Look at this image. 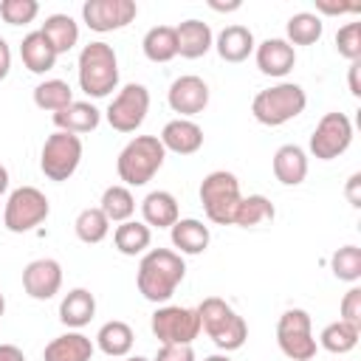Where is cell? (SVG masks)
Instances as JSON below:
<instances>
[{"label": "cell", "instance_id": "obj_1", "mask_svg": "<svg viewBox=\"0 0 361 361\" xmlns=\"http://www.w3.org/2000/svg\"><path fill=\"white\" fill-rule=\"evenodd\" d=\"M186 276V262L178 251L172 248H149L141 262H138V274H135V285L138 293L147 302H169L172 293L178 290V285Z\"/></svg>", "mask_w": 361, "mask_h": 361}, {"label": "cell", "instance_id": "obj_2", "mask_svg": "<svg viewBox=\"0 0 361 361\" xmlns=\"http://www.w3.org/2000/svg\"><path fill=\"white\" fill-rule=\"evenodd\" d=\"M76 68H79V87L93 99H104L118 87V56L113 45L102 39L87 42L79 51Z\"/></svg>", "mask_w": 361, "mask_h": 361}, {"label": "cell", "instance_id": "obj_3", "mask_svg": "<svg viewBox=\"0 0 361 361\" xmlns=\"http://www.w3.org/2000/svg\"><path fill=\"white\" fill-rule=\"evenodd\" d=\"M166 149L158 135H135L124 144V149L116 158V172L124 180V186H144L155 178V172L164 166Z\"/></svg>", "mask_w": 361, "mask_h": 361}, {"label": "cell", "instance_id": "obj_4", "mask_svg": "<svg viewBox=\"0 0 361 361\" xmlns=\"http://www.w3.org/2000/svg\"><path fill=\"white\" fill-rule=\"evenodd\" d=\"M197 316H200V330L226 353L231 350H240L248 338V324L245 319L220 296H206L197 307Z\"/></svg>", "mask_w": 361, "mask_h": 361}, {"label": "cell", "instance_id": "obj_5", "mask_svg": "<svg viewBox=\"0 0 361 361\" xmlns=\"http://www.w3.org/2000/svg\"><path fill=\"white\" fill-rule=\"evenodd\" d=\"M307 107V93L296 82H279L259 90L251 102V113L265 127H282Z\"/></svg>", "mask_w": 361, "mask_h": 361}, {"label": "cell", "instance_id": "obj_6", "mask_svg": "<svg viewBox=\"0 0 361 361\" xmlns=\"http://www.w3.org/2000/svg\"><path fill=\"white\" fill-rule=\"evenodd\" d=\"M240 200H243V192H240V180L234 172L214 169L200 180V203H203L209 223L234 226V212Z\"/></svg>", "mask_w": 361, "mask_h": 361}, {"label": "cell", "instance_id": "obj_7", "mask_svg": "<svg viewBox=\"0 0 361 361\" xmlns=\"http://www.w3.org/2000/svg\"><path fill=\"white\" fill-rule=\"evenodd\" d=\"M51 214V203L45 197V192H39L37 186H20L8 195L6 209H3V226L11 234H25L34 231L37 226H42Z\"/></svg>", "mask_w": 361, "mask_h": 361}, {"label": "cell", "instance_id": "obj_8", "mask_svg": "<svg viewBox=\"0 0 361 361\" xmlns=\"http://www.w3.org/2000/svg\"><path fill=\"white\" fill-rule=\"evenodd\" d=\"M79 161H82V138L79 135L54 130L45 138L42 152H39V169L48 180H56V183L68 180L79 169Z\"/></svg>", "mask_w": 361, "mask_h": 361}, {"label": "cell", "instance_id": "obj_9", "mask_svg": "<svg viewBox=\"0 0 361 361\" xmlns=\"http://www.w3.org/2000/svg\"><path fill=\"white\" fill-rule=\"evenodd\" d=\"M276 344L290 361H310L316 355L313 322L310 313L302 307H290L276 322Z\"/></svg>", "mask_w": 361, "mask_h": 361}, {"label": "cell", "instance_id": "obj_10", "mask_svg": "<svg viewBox=\"0 0 361 361\" xmlns=\"http://www.w3.org/2000/svg\"><path fill=\"white\" fill-rule=\"evenodd\" d=\"M152 336L161 344H192L203 330H200V316L195 307H180V305H164L152 313L149 319Z\"/></svg>", "mask_w": 361, "mask_h": 361}, {"label": "cell", "instance_id": "obj_11", "mask_svg": "<svg viewBox=\"0 0 361 361\" xmlns=\"http://www.w3.org/2000/svg\"><path fill=\"white\" fill-rule=\"evenodd\" d=\"M149 113V90L138 82L124 85L107 107V124L116 133H135Z\"/></svg>", "mask_w": 361, "mask_h": 361}, {"label": "cell", "instance_id": "obj_12", "mask_svg": "<svg viewBox=\"0 0 361 361\" xmlns=\"http://www.w3.org/2000/svg\"><path fill=\"white\" fill-rule=\"evenodd\" d=\"M353 144V121L333 110V113H324L310 135V155L319 158V161H333L338 155H344Z\"/></svg>", "mask_w": 361, "mask_h": 361}, {"label": "cell", "instance_id": "obj_13", "mask_svg": "<svg viewBox=\"0 0 361 361\" xmlns=\"http://www.w3.org/2000/svg\"><path fill=\"white\" fill-rule=\"evenodd\" d=\"M138 17L135 0H87L82 6V20L90 31L107 34L130 25Z\"/></svg>", "mask_w": 361, "mask_h": 361}, {"label": "cell", "instance_id": "obj_14", "mask_svg": "<svg viewBox=\"0 0 361 361\" xmlns=\"http://www.w3.org/2000/svg\"><path fill=\"white\" fill-rule=\"evenodd\" d=\"M62 288V265L51 257L34 259L23 268V290L37 299V302H48L59 293Z\"/></svg>", "mask_w": 361, "mask_h": 361}, {"label": "cell", "instance_id": "obj_15", "mask_svg": "<svg viewBox=\"0 0 361 361\" xmlns=\"http://www.w3.org/2000/svg\"><path fill=\"white\" fill-rule=\"evenodd\" d=\"M166 102H169V107L175 113H180V118L197 116L209 104V85L195 73L178 76L166 90Z\"/></svg>", "mask_w": 361, "mask_h": 361}, {"label": "cell", "instance_id": "obj_16", "mask_svg": "<svg viewBox=\"0 0 361 361\" xmlns=\"http://www.w3.org/2000/svg\"><path fill=\"white\" fill-rule=\"evenodd\" d=\"M254 59H257V68L259 73L265 76H288L296 65V51L288 39H279V37H271V39H262L259 45H254Z\"/></svg>", "mask_w": 361, "mask_h": 361}, {"label": "cell", "instance_id": "obj_17", "mask_svg": "<svg viewBox=\"0 0 361 361\" xmlns=\"http://www.w3.org/2000/svg\"><path fill=\"white\" fill-rule=\"evenodd\" d=\"M158 138H161L164 149L175 152V155H195L203 147V130L192 118H172V121H166Z\"/></svg>", "mask_w": 361, "mask_h": 361}, {"label": "cell", "instance_id": "obj_18", "mask_svg": "<svg viewBox=\"0 0 361 361\" xmlns=\"http://www.w3.org/2000/svg\"><path fill=\"white\" fill-rule=\"evenodd\" d=\"M175 39H178V54L183 59H200L214 45L212 28L203 20H183L180 25H175Z\"/></svg>", "mask_w": 361, "mask_h": 361}, {"label": "cell", "instance_id": "obj_19", "mask_svg": "<svg viewBox=\"0 0 361 361\" xmlns=\"http://www.w3.org/2000/svg\"><path fill=\"white\" fill-rule=\"evenodd\" d=\"M93 341L85 333H62L51 338L42 350V361H90L93 358Z\"/></svg>", "mask_w": 361, "mask_h": 361}, {"label": "cell", "instance_id": "obj_20", "mask_svg": "<svg viewBox=\"0 0 361 361\" xmlns=\"http://www.w3.org/2000/svg\"><path fill=\"white\" fill-rule=\"evenodd\" d=\"M274 175L282 186H299L307 178V152L296 144H282L274 152Z\"/></svg>", "mask_w": 361, "mask_h": 361}, {"label": "cell", "instance_id": "obj_21", "mask_svg": "<svg viewBox=\"0 0 361 361\" xmlns=\"http://www.w3.org/2000/svg\"><path fill=\"white\" fill-rule=\"evenodd\" d=\"M141 217L149 228H172L180 214H178V200L166 189H155L141 200Z\"/></svg>", "mask_w": 361, "mask_h": 361}, {"label": "cell", "instance_id": "obj_22", "mask_svg": "<svg viewBox=\"0 0 361 361\" xmlns=\"http://www.w3.org/2000/svg\"><path fill=\"white\" fill-rule=\"evenodd\" d=\"M214 48H217V54H220L223 62H245L254 54V34H251V28H245L240 23L226 25L217 34Z\"/></svg>", "mask_w": 361, "mask_h": 361}, {"label": "cell", "instance_id": "obj_23", "mask_svg": "<svg viewBox=\"0 0 361 361\" xmlns=\"http://www.w3.org/2000/svg\"><path fill=\"white\" fill-rule=\"evenodd\" d=\"M54 127L62 130V133H73V135H82V133H93L102 121V113L90 104V102H71L65 110L54 113Z\"/></svg>", "mask_w": 361, "mask_h": 361}, {"label": "cell", "instance_id": "obj_24", "mask_svg": "<svg viewBox=\"0 0 361 361\" xmlns=\"http://www.w3.org/2000/svg\"><path fill=\"white\" fill-rule=\"evenodd\" d=\"M96 316V296L87 290V288H73L62 296L59 302V322L65 327H85L90 319Z\"/></svg>", "mask_w": 361, "mask_h": 361}, {"label": "cell", "instance_id": "obj_25", "mask_svg": "<svg viewBox=\"0 0 361 361\" xmlns=\"http://www.w3.org/2000/svg\"><path fill=\"white\" fill-rule=\"evenodd\" d=\"M56 56L59 54L54 51V45L45 39L42 31H31L20 42V59L31 73H48L56 65Z\"/></svg>", "mask_w": 361, "mask_h": 361}, {"label": "cell", "instance_id": "obj_26", "mask_svg": "<svg viewBox=\"0 0 361 361\" xmlns=\"http://www.w3.org/2000/svg\"><path fill=\"white\" fill-rule=\"evenodd\" d=\"M169 237H172V245L178 248V254H189V257L203 254V251L209 248V240H212L209 226H203V223L195 220V217L178 220V223L169 228Z\"/></svg>", "mask_w": 361, "mask_h": 361}, {"label": "cell", "instance_id": "obj_27", "mask_svg": "<svg viewBox=\"0 0 361 361\" xmlns=\"http://www.w3.org/2000/svg\"><path fill=\"white\" fill-rule=\"evenodd\" d=\"M152 243V228L144 223V220H124L116 226L113 231V245L118 254L124 257H138V254H147Z\"/></svg>", "mask_w": 361, "mask_h": 361}, {"label": "cell", "instance_id": "obj_28", "mask_svg": "<svg viewBox=\"0 0 361 361\" xmlns=\"http://www.w3.org/2000/svg\"><path fill=\"white\" fill-rule=\"evenodd\" d=\"M96 344H99V350H102L104 355H110V358H124V355H130V350H133V344H135V333H133V327H130L127 322L113 319V322H104V324L99 327Z\"/></svg>", "mask_w": 361, "mask_h": 361}, {"label": "cell", "instance_id": "obj_29", "mask_svg": "<svg viewBox=\"0 0 361 361\" xmlns=\"http://www.w3.org/2000/svg\"><path fill=\"white\" fill-rule=\"evenodd\" d=\"M39 31L54 45L56 54H68L79 42V23L71 14H51V17H45Z\"/></svg>", "mask_w": 361, "mask_h": 361}, {"label": "cell", "instance_id": "obj_30", "mask_svg": "<svg viewBox=\"0 0 361 361\" xmlns=\"http://www.w3.org/2000/svg\"><path fill=\"white\" fill-rule=\"evenodd\" d=\"M144 56L149 62H169L178 56V39L172 25H152L141 39Z\"/></svg>", "mask_w": 361, "mask_h": 361}, {"label": "cell", "instance_id": "obj_31", "mask_svg": "<svg viewBox=\"0 0 361 361\" xmlns=\"http://www.w3.org/2000/svg\"><path fill=\"white\" fill-rule=\"evenodd\" d=\"M99 209L104 212V217L110 223H124V220H133V214H135V197L124 183H116L102 192Z\"/></svg>", "mask_w": 361, "mask_h": 361}, {"label": "cell", "instance_id": "obj_32", "mask_svg": "<svg viewBox=\"0 0 361 361\" xmlns=\"http://www.w3.org/2000/svg\"><path fill=\"white\" fill-rule=\"evenodd\" d=\"M322 31H324V23L313 11H299L285 23V34L290 45H313L322 39Z\"/></svg>", "mask_w": 361, "mask_h": 361}, {"label": "cell", "instance_id": "obj_33", "mask_svg": "<svg viewBox=\"0 0 361 361\" xmlns=\"http://www.w3.org/2000/svg\"><path fill=\"white\" fill-rule=\"evenodd\" d=\"M274 214H276V209H274V203H271L265 195H245V197L240 200L237 212H234V226H240V228H254V226H259V223L274 220Z\"/></svg>", "mask_w": 361, "mask_h": 361}, {"label": "cell", "instance_id": "obj_34", "mask_svg": "<svg viewBox=\"0 0 361 361\" xmlns=\"http://www.w3.org/2000/svg\"><path fill=\"white\" fill-rule=\"evenodd\" d=\"M73 231H76V237H79L82 243L96 245V243H102V240L110 234V220L104 217V212H102L99 206H87V209H82V212L76 214Z\"/></svg>", "mask_w": 361, "mask_h": 361}, {"label": "cell", "instance_id": "obj_35", "mask_svg": "<svg viewBox=\"0 0 361 361\" xmlns=\"http://www.w3.org/2000/svg\"><path fill=\"white\" fill-rule=\"evenodd\" d=\"M358 336H361V327L347 324V322H341V319H338V322H330V324L322 330L319 344H322L327 353H333V355H344V353L355 350Z\"/></svg>", "mask_w": 361, "mask_h": 361}, {"label": "cell", "instance_id": "obj_36", "mask_svg": "<svg viewBox=\"0 0 361 361\" xmlns=\"http://www.w3.org/2000/svg\"><path fill=\"white\" fill-rule=\"evenodd\" d=\"M73 102V90L62 79H45L34 87V104L48 113H59Z\"/></svg>", "mask_w": 361, "mask_h": 361}, {"label": "cell", "instance_id": "obj_37", "mask_svg": "<svg viewBox=\"0 0 361 361\" xmlns=\"http://www.w3.org/2000/svg\"><path fill=\"white\" fill-rule=\"evenodd\" d=\"M330 271L341 282H358L361 279V248L358 245H341L330 257Z\"/></svg>", "mask_w": 361, "mask_h": 361}, {"label": "cell", "instance_id": "obj_38", "mask_svg": "<svg viewBox=\"0 0 361 361\" xmlns=\"http://www.w3.org/2000/svg\"><path fill=\"white\" fill-rule=\"evenodd\" d=\"M336 51L350 62L361 59V23H344L336 31Z\"/></svg>", "mask_w": 361, "mask_h": 361}, {"label": "cell", "instance_id": "obj_39", "mask_svg": "<svg viewBox=\"0 0 361 361\" xmlns=\"http://www.w3.org/2000/svg\"><path fill=\"white\" fill-rule=\"evenodd\" d=\"M39 14V3L37 0H3L0 3V17L8 25H25Z\"/></svg>", "mask_w": 361, "mask_h": 361}, {"label": "cell", "instance_id": "obj_40", "mask_svg": "<svg viewBox=\"0 0 361 361\" xmlns=\"http://www.w3.org/2000/svg\"><path fill=\"white\" fill-rule=\"evenodd\" d=\"M338 310H341V316H338L341 322L361 327V288H358V285H353V288H350V290L341 296Z\"/></svg>", "mask_w": 361, "mask_h": 361}, {"label": "cell", "instance_id": "obj_41", "mask_svg": "<svg viewBox=\"0 0 361 361\" xmlns=\"http://www.w3.org/2000/svg\"><path fill=\"white\" fill-rule=\"evenodd\" d=\"M152 361H195L192 344H161Z\"/></svg>", "mask_w": 361, "mask_h": 361}, {"label": "cell", "instance_id": "obj_42", "mask_svg": "<svg viewBox=\"0 0 361 361\" xmlns=\"http://www.w3.org/2000/svg\"><path fill=\"white\" fill-rule=\"evenodd\" d=\"M344 195H347V200H350V206H361V172H353L350 178H347V189H344Z\"/></svg>", "mask_w": 361, "mask_h": 361}, {"label": "cell", "instance_id": "obj_43", "mask_svg": "<svg viewBox=\"0 0 361 361\" xmlns=\"http://www.w3.org/2000/svg\"><path fill=\"white\" fill-rule=\"evenodd\" d=\"M316 8H319V11H324V14H350V11H358L361 6H355V3H353V6H341V3L336 6V3L319 0V3H316Z\"/></svg>", "mask_w": 361, "mask_h": 361}, {"label": "cell", "instance_id": "obj_44", "mask_svg": "<svg viewBox=\"0 0 361 361\" xmlns=\"http://www.w3.org/2000/svg\"><path fill=\"white\" fill-rule=\"evenodd\" d=\"M8 71H11V48H8V42L0 37V82L8 76Z\"/></svg>", "mask_w": 361, "mask_h": 361}, {"label": "cell", "instance_id": "obj_45", "mask_svg": "<svg viewBox=\"0 0 361 361\" xmlns=\"http://www.w3.org/2000/svg\"><path fill=\"white\" fill-rule=\"evenodd\" d=\"M0 361H25V355L17 344H0Z\"/></svg>", "mask_w": 361, "mask_h": 361}, {"label": "cell", "instance_id": "obj_46", "mask_svg": "<svg viewBox=\"0 0 361 361\" xmlns=\"http://www.w3.org/2000/svg\"><path fill=\"white\" fill-rule=\"evenodd\" d=\"M358 71H361V59H358V62H350V76H347V82H350V93H353V96H361Z\"/></svg>", "mask_w": 361, "mask_h": 361}, {"label": "cell", "instance_id": "obj_47", "mask_svg": "<svg viewBox=\"0 0 361 361\" xmlns=\"http://www.w3.org/2000/svg\"><path fill=\"white\" fill-rule=\"evenodd\" d=\"M209 6H212L214 11H237V8H240V3H237V0H234V3H214V0H212Z\"/></svg>", "mask_w": 361, "mask_h": 361}, {"label": "cell", "instance_id": "obj_48", "mask_svg": "<svg viewBox=\"0 0 361 361\" xmlns=\"http://www.w3.org/2000/svg\"><path fill=\"white\" fill-rule=\"evenodd\" d=\"M6 189H8V169L0 164V195H3Z\"/></svg>", "mask_w": 361, "mask_h": 361}, {"label": "cell", "instance_id": "obj_49", "mask_svg": "<svg viewBox=\"0 0 361 361\" xmlns=\"http://www.w3.org/2000/svg\"><path fill=\"white\" fill-rule=\"evenodd\" d=\"M203 361H231L228 355H209V358H203Z\"/></svg>", "mask_w": 361, "mask_h": 361}, {"label": "cell", "instance_id": "obj_50", "mask_svg": "<svg viewBox=\"0 0 361 361\" xmlns=\"http://www.w3.org/2000/svg\"><path fill=\"white\" fill-rule=\"evenodd\" d=\"M3 313H6V299H3V293H0V319H3Z\"/></svg>", "mask_w": 361, "mask_h": 361}, {"label": "cell", "instance_id": "obj_51", "mask_svg": "<svg viewBox=\"0 0 361 361\" xmlns=\"http://www.w3.org/2000/svg\"><path fill=\"white\" fill-rule=\"evenodd\" d=\"M127 361H149V358H144V355H130Z\"/></svg>", "mask_w": 361, "mask_h": 361}]
</instances>
